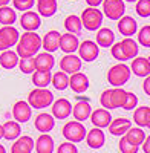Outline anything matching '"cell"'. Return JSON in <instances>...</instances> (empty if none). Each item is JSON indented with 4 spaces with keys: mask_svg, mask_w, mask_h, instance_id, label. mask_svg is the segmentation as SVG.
Returning <instances> with one entry per match:
<instances>
[{
    "mask_svg": "<svg viewBox=\"0 0 150 153\" xmlns=\"http://www.w3.org/2000/svg\"><path fill=\"white\" fill-rule=\"evenodd\" d=\"M17 20V14H16V9H12L9 6H3L0 8V23L3 26H12Z\"/></svg>",
    "mask_w": 150,
    "mask_h": 153,
    "instance_id": "8d00e7d4",
    "label": "cell"
},
{
    "mask_svg": "<svg viewBox=\"0 0 150 153\" xmlns=\"http://www.w3.org/2000/svg\"><path fill=\"white\" fill-rule=\"evenodd\" d=\"M43 45V38H40L35 32H25L20 35V40L17 43L16 52L22 58H34V55H39V51Z\"/></svg>",
    "mask_w": 150,
    "mask_h": 153,
    "instance_id": "6da1fadb",
    "label": "cell"
},
{
    "mask_svg": "<svg viewBox=\"0 0 150 153\" xmlns=\"http://www.w3.org/2000/svg\"><path fill=\"white\" fill-rule=\"evenodd\" d=\"M110 100H112V107H114V109L124 107L126 100H127V91H124L123 87L110 89Z\"/></svg>",
    "mask_w": 150,
    "mask_h": 153,
    "instance_id": "1f68e13d",
    "label": "cell"
},
{
    "mask_svg": "<svg viewBox=\"0 0 150 153\" xmlns=\"http://www.w3.org/2000/svg\"><path fill=\"white\" fill-rule=\"evenodd\" d=\"M57 153H78V149H77V146H75V144L66 141V143H63V144L58 146Z\"/></svg>",
    "mask_w": 150,
    "mask_h": 153,
    "instance_id": "f6af8a7d",
    "label": "cell"
},
{
    "mask_svg": "<svg viewBox=\"0 0 150 153\" xmlns=\"http://www.w3.org/2000/svg\"><path fill=\"white\" fill-rule=\"evenodd\" d=\"M130 71L133 72V75L141 76V78H147L150 76V63L149 58L146 57H136L132 65H130Z\"/></svg>",
    "mask_w": 150,
    "mask_h": 153,
    "instance_id": "ffe728a7",
    "label": "cell"
},
{
    "mask_svg": "<svg viewBox=\"0 0 150 153\" xmlns=\"http://www.w3.org/2000/svg\"><path fill=\"white\" fill-rule=\"evenodd\" d=\"M34 147H35L34 139L28 135H23L17 141H14V144L11 147V153H32Z\"/></svg>",
    "mask_w": 150,
    "mask_h": 153,
    "instance_id": "44dd1931",
    "label": "cell"
},
{
    "mask_svg": "<svg viewBox=\"0 0 150 153\" xmlns=\"http://www.w3.org/2000/svg\"><path fill=\"white\" fill-rule=\"evenodd\" d=\"M81 65H83V60L75 55V54H69V55H65L63 58L60 60V69L66 72L68 75H74L81 71Z\"/></svg>",
    "mask_w": 150,
    "mask_h": 153,
    "instance_id": "30bf717a",
    "label": "cell"
},
{
    "mask_svg": "<svg viewBox=\"0 0 150 153\" xmlns=\"http://www.w3.org/2000/svg\"><path fill=\"white\" fill-rule=\"evenodd\" d=\"M132 71L127 65L124 63H118V65L112 66L107 72V81L114 87H123L129 80H130Z\"/></svg>",
    "mask_w": 150,
    "mask_h": 153,
    "instance_id": "7a4b0ae2",
    "label": "cell"
},
{
    "mask_svg": "<svg viewBox=\"0 0 150 153\" xmlns=\"http://www.w3.org/2000/svg\"><path fill=\"white\" fill-rule=\"evenodd\" d=\"M86 143L91 149H101L106 143V136H104V132L103 129H97L94 127L92 130L87 132V136H86Z\"/></svg>",
    "mask_w": 150,
    "mask_h": 153,
    "instance_id": "7402d4cb",
    "label": "cell"
},
{
    "mask_svg": "<svg viewBox=\"0 0 150 153\" xmlns=\"http://www.w3.org/2000/svg\"><path fill=\"white\" fill-rule=\"evenodd\" d=\"M80 48V40L77 35L74 34H61V38H60V49L63 51L66 55L69 54H75V51H78Z\"/></svg>",
    "mask_w": 150,
    "mask_h": 153,
    "instance_id": "2e32d148",
    "label": "cell"
},
{
    "mask_svg": "<svg viewBox=\"0 0 150 153\" xmlns=\"http://www.w3.org/2000/svg\"><path fill=\"white\" fill-rule=\"evenodd\" d=\"M143 91L146 92V95L150 97V76H147V78L144 80V83H143Z\"/></svg>",
    "mask_w": 150,
    "mask_h": 153,
    "instance_id": "bcb514c9",
    "label": "cell"
},
{
    "mask_svg": "<svg viewBox=\"0 0 150 153\" xmlns=\"http://www.w3.org/2000/svg\"><path fill=\"white\" fill-rule=\"evenodd\" d=\"M135 11L140 17H150V0H138Z\"/></svg>",
    "mask_w": 150,
    "mask_h": 153,
    "instance_id": "f35d334b",
    "label": "cell"
},
{
    "mask_svg": "<svg viewBox=\"0 0 150 153\" xmlns=\"http://www.w3.org/2000/svg\"><path fill=\"white\" fill-rule=\"evenodd\" d=\"M14 3H28V2H31V0H12Z\"/></svg>",
    "mask_w": 150,
    "mask_h": 153,
    "instance_id": "f907efd6",
    "label": "cell"
},
{
    "mask_svg": "<svg viewBox=\"0 0 150 153\" xmlns=\"http://www.w3.org/2000/svg\"><path fill=\"white\" fill-rule=\"evenodd\" d=\"M34 60H35V69L37 71H49L51 72L52 68L55 66V58L49 52H40L39 55H35Z\"/></svg>",
    "mask_w": 150,
    "mask_h": 153,
    "instance_id": "cb8c5ba5",
    "label": "cell"
},
{
    "mask_svg": "<svg viewBox=\"0 0 150 153\" xmlns=\"http://www.w3.org/2000/svg\"><path fill=\"white\" fill-rule=\"evenodd\" d=\"M0 153H6V149H5L2 144H0Z\"/></svg>",
    "mask_w": 150,
    "mask_h": 153,
    "instance_id": "f5cc1de1",
    "label": "cell"
},
{
    "mask_svg": "<svg viewBox=\"0 0 150 153\" xmlns=\"http://www.w3.org/2000/svg\"><path fill=\"white\" fill-rule=\"evenodd\" d=\"M12 117L19 124L28 123L32 117V107L29 106L28 101H17L12 107Z\"/></svg>",
    "mask_w": 150,
    "mask_h": 153,
    "instance_id": "7c38bea8",
    "label": "cell"
},
{
    "mask_svg": "<svg viewBox=\"0 0 150 153\" xmlns=\"http://www.w3.org/2000/svg\"><path fill=\"white\" fill-rule=\"evenodd\" d=\"M100 103H101L103 109H106V110H112V109H114V107H112V100H110V89L103 91L101 97H100Z\"/></svg>",
    "mask_w": 150,
    "mask_h": 153,
    "instance_id": "7bdbcfd3",
    "label": "cell"
},
{
    "mask_svg": "<svg viewBox=\"0 0 150 153\" xmlns=\"http://www.w3.org/2000/svg\"><path fill=\"white\" fill-rule=\"evenodd\" d=\"M20 26L26 31V32H35L42 26V17L39 12L35 11H28L23 12L20 17Z\"/></svg>",
    "mask_w": 150,
    "mask_h": 153,
    "instance_id": "9c48e42d",
    "label": "cell"
},
{
    "mask_svg": "<svg viewBox=\"0 0 150 153\" xmlns=\"http://www.w3.org/2000/svg\"><path fill=\"white\" fill-rule=\"evenodd\" d=\"M138 106V97H136L133 92H127V100H126V104H124V110H133Z\"/></svg>",
    "mask_w": 150,
    "mask_h": 153,
    "instance_id": "ee69618b",
    "label": "cell"
},
{
    "mask_svg": "<svg viewBox=\"0 0 150 153\" xmlns=\"http://www.w3.org/2000/svg\"><path fill=\"white\" fill-rule=\"evenodd\" d=\"M147 58H149V63H150V55H149V57H147Z\"/></svg>",
    "mask_w": 150,
    "mask_h": 153,
    "instance_id": "9f6ffc18",
    "label": "cell"
},
{
    "mask_svg": "<svg viewBox=\"0 0 150 153\" xmlns=\"http://www.w3.org/2000/svg\"><path fill=\"white\" fill-rule=\"evenodd\" d=\"M118 29H120V32L126 38H130L133 34H136V31H138V23H136V20L133 17L124 16L118 22Z\"/></svg>",
    "mask_w": 150,
    "mask_h": 153,
    "instance_id": "603a6c76",
    "label": "cell"
},
{
    "mask_svg": "<svg viewBox=\"0 0 150 153\" xmlns=\"http://www.w3.org/2000/svg\"><path fill=\"white\" fill-rule=\"evenodd\" d=\"M124 2H130V3H133V2H135V3H136L138 0H124Z\"/></svg>",
    "mask_w": 150,
    "mask_h": 153,
    "instance_id": "db71d44e",
    "label": "cell"
},
{
    "mask_svg": "<svg viewBox=\"0 0 150 153\" xmlns=\"http://www.w3.org/2000/svg\"><path fill=\"white\" fill-rule=\"evenodd\" d=\"M97 45L100 48H112L115 45V34L109 28H101L97 32Z\"/></svg>",
    "mask_w": 150,
    "mask_h": 153,
    "instance_id": "484cf974",
    "label": "cell"
},
{
    "mask_svg": "<svg viewBox=\"0 0 150 153\" xmlns=\"http://www.w3.org/2000/svg\"><path fill=\"white\" fill-rule=\"evenodd\" d=\"M34 126L39 132H42V135H49V132L55 127V118L51 113H40L35 117Z\"/></svg>",
    "mask_w": 150,
    "mask_h": 153,
    "instance_id": "5bb4252c",
    "label": "cell"
},
{
    "mask_svg": "<svg viewBox=\"0 0 150 153\" xmlns=\"http://www.w3.org/2000/svg\"><path fill=\"white\" fill-rule=\"evenodd\" d=\"M65 28L69 34H74V35H78L83 29V22H81V17L75 16V14H71L65 19Z\"/></svg>",
    "mask_w": 150,
    "mask_h": 153,
    "instance_id": "d6a6232c",
    "label": "cell"
},
{
    "mask_svg": "<svg viewBox=\"0 0 150 153\" xmlns=\"http://www.w3.org/2000/svg\"><path fill=\"white\" fill-rule=\"evenodd\" d=\"M126 12L124 0H104L103 2V14L109 20H121Z\"/></svg>",
    "mask_w": 150,
    "mask_h": 153,
    "instance_id": "8992f818",
    "label": "cell"
},
{
    "mask_svg": "<svg viewBox=\"0 0 150 153\" xmlns=\"http://www.w3.org/2000/svg\"><path fill=\"white\" fill-rule=\"evenodd\" d=\"M133 121L138 124V127H147L150 121V107L143 106V107H136L133 112Z\"/></svg>",
    "mask_w": 150,
    "mask_h": 153,
    "instance_id": "836d02e7",
    "label": "cell"
},
{
    "mask_svg": "<svg viewBox=\"0 0 150 153\" xmlns=\"http://www.w3.org/2000/svg\"><path fill=\"white\" fill-rule=\"evenodd\" d=\"M32 83L37 89H46L48 84H52V74L49 71H35L32 74Z\"/></svg>",
    "mask_w": 150,
    "mask_h": 153,
    "instance_id": "f1b7e54d",
    "label": "cell"
},
{
    "mask_svg": "<svg viewBox=\"0 0 150 153\" xmlns=\"http://www.w3.org/2000/svg\"><path fill=\"white\" fill-rule=\"evenodd\" d=\"M146 132L141 129V127H132V129L126 133V139L130 143V144H133V146H136V147H140V146H143L144 144V141H146Z\"/></svg>",
    "mask_w": 150,
    "mask_h": 153,
    "instance_id": "e575fe53",
    "label": "cell"
},
{
    "mask_svg": "<svg viewBox=\"0 0 150 153\" xmlns=\"http://www.w3.org/2000/svg\"><path fill=\"white\" fill-rule=\"evenodd\" d=\"M55 144L51 135H40L35 141V152L37 153H54Z\"/></svg>",
    "mask_w": 150,
    "mask_h": 153,
    "instance_id": "83f0119b",
    "label": "cell"
},
{
    "mask_svg": "<svg viewBox=\"0 0 150 153\" xmlns=\"http://www.w3.org/2000/svg\"><path fill=\"white\" fill-rule=\"evenodd\" d=\"M121 48H123L124 55H126L127 60H135L138 57L140 46H138V42H135L133 38H124L121 42Z\"/></svg>",
    "mask_w": 150,
    "mask_h": 153,
    "instance_id": "4dcf8cb0",
    "label": "cell"
},
{
    "mask_svg": "<svg viewBox=\"0 0 150 153\" xmlns=\"http://www.w3.org/2000/svg\"><path fill=\"white\" fill-rule=\"evenodd\" d=\"M3 138L8 141H17L22 133V127L17 121H6L3 124Z\"/></svg>",
    "mask_w": 150,
    "mask_h": 153,
    "instance_id": "f546056e",
    "label": "cell"
},
{
    "mask_svg": "<svg viewBox=\"0 0 150 153\" xmlns=\"http://www.w3.org/2000/svg\"><path fill=\"white\" fill-rule=\"evenodd\" d=\"M92 106L89 103V100L87 98H81L78 100L77 103H75L74 109H72V115H74V118L75 121H78V123H83L86 120H91V115H92Z\"/></svg>",
    "mask_w": 150,
    "mask_h": 153,
    "instance_id": "8fae6325",
    "label": "cell"
},
{
    "mask_svg": "<svg viewBox=\"0 0 150 153\" xmlns=\"http://www.w3.org/2000/svg\"><path fill=\"white\" fill-rule=\"evenodd\" d=\"M63 136L68 139L69 143H81L84 141V138L87 136V130L83 123L78 121H68L63 126Z\"/></svg>",
    "mask_w": 150,
    "mask_h": 153,
    "instance_id": "5b68a950",
    "label": "cell"
},
{
    "mask_svg": "<svg viewBox=\"0 0 150 153\" xmlns=\"http://www.w3.org/2000/svg\"><path fill=\"white\" fill-rule=\"evenodd\" d=\"M138 43L144 48H150V25H146L138 31Z\"/></svg>",
    "mask_w": 150,
    "mask_h": 153,
    "instance_id": "74e56055",
    "label": "cell"
},
{
    "mask_svg": "<svg viewBox=\"0 0 150 153\" xmlns=\"http://www.w3.org/2000/svg\"><path fill=\"white\" fill-rule=\"evenodd\" d=\"M91 121L94 124V127L97 129H104V127H109L114 121L110 115V110H106V109H95L91 115Z\"/></svg>",
    "mask_w": 150,
    "mask_h": 153,
    "instance_id": "9a60e30c",
    "label": "cell"
},
{
    "mask_svg": "<svg viewBox=\"0 0 150 153\" xmlns=\"http://www.w3.org/2000/svg\"><path fill=\"white\" fill-rule=\"evenodd\" d=\"M69 87L75 94H84L89 89V78H87V75L83 72H77V74L71 75Z\"/></svg>",
    "mask_w": 150,
    "mask_h": 153,
    "instance_id": "e0dca14e",
    "label": "cell"
},
{
    "mask_svg": "<svg viewBox=\"0 0 150 153\" xmlns=\"http://www.w3.org/2000/svg\"><path fill=\"white\" fill-rule=\"evenodd\" d=\"M3 135H5V133H3V126H2V124H0V139H2V138H3Z\"/></svg>",
    "mask_w": 150,
    "mask_h": 153,
    "instance_id": "816d5d0a",
    "label": "cell"
},
{
    "mask_svg": "<svg viewBox=\"0 0 150 153\" xmlns=\"http://www.w3.org/2000/svg\"><path fill=\"white\" fill-rule=\"evenodd\" d=\"M19 68L23 74H34L35 69V60L34 58H22L19 63Z\"/></svg>",
    "mask_w": 150,
    "mask_h": 153,
    "instance_id": "ab89813d",
    "label": "cell"
},
{
    "mask_svg": "<svg viewBox=\"0 0 150 153\" xmlns=\"http://www.w3.org/2000/svg\"><path fill=\"white\" fill-rule=\"evenodd\" d=\"M60 38H61V34L58 31H55V29L45 34L43 45H42V48L45 49V52L52 54V52H55V51H58L60 49Z\"/></svg>",
    "mask_w": 150,
    "mask_h": 153,
    "instance_id": "ac0fdd59",
    "label": "cell"
},
{
    "mask_svg": "<svg viewBox=\"0 0 150 153\" xmlns=\"http://www.w3.org/2000/svg\"><path fill=\"white\" fill-rule=\"evenodd\" d=\"M100 55V46L97 45V42H92V40H84L80 43V48H78V57L86 61V63H91L94 60H97Z\"/></svg>",
    "mask_w": 150,
    "mask_h": 153,
    "instance_id": "ba28073f",
    "label": "cell"
},
{
    "mask_svg": "<svg viewBox=\"0 0 150 153\" xmlns=\"http://www.w3.org/2000/svg\"><path fill=\"white\" fill-rule=\"evenodd\" d=\"M69 81H71V76L63 71H58L52 75V86L57 89V91H65V89H68Z\"/></svg>",
    "mask_w": 150,
    "mask_h": 153,
    "instance_id": "d590c367",
    "label": "cell"
},
{
    "mask_svg": "<svg viewBox=\"0 0 150 153\" xmlns=\"http://www.w3.org/2000/svg\"><path fill=\"white\" fill-rule=\"evenodd\" d=\"M20 63V57L17 55L16 51H3L0 54V66L3 69H14L16 66H19Z\"/></svg>",
    "mask_w": 150,
    "mask_h": 153,
    "instance_id": "4316f807",
    "label": "cell"
},
{
    "mask_svg": "<svg viewBox=\"0 0 150 153\" xmlns=\"http://www.w3.org/2000/svg\"><path fill=\"white\" fill-rule=\"evenodd\" d=\"M120 150H121V153H138L140 147L130 144L127 139H126V136H123L120 139Z\"/></svg>",
    "mask_w": 150,
    "mask_h": 153,
    "instance_id": "b9f144b4",
    "label": "cell"
},
{
    "mask_svg": "<svg viewBox=\"0 0 150 153\" xmlns=\"http://www.w3.org/2000/svg\"><path fill=\"white\" fill-rule=\"evenodd\" d=\"M132 129V121L127 120V118H117L112 121V124L109 126V132L110 135L114 136H126V133Z\"/></svg>",
    "mask_w": 150,
    "mask_h": 153,
    "instance_id": "d6986e66",
    "label": "cell"
},
{
    "mask_svg": "<svg viewBox=\"0 0 150 153\" xmlns=\"http://www.w3.org/2000/svg\"><path fill=\"white\" fill-rule=\"evenodd\" d=\"M147 129H150V121H149V126H147Z\"/></svg>",
    "mask_w": 150,
    "mask_h": 153,
    "instance_id": "11a10c76",
    "label": "cell"
},
{
    "mask_svg": "<svg viewBox=\"0 0 150 153\" xmlns=\"http://www.w3.org/2000/svg\"><path fill=\"white\" fill-rule=\"evenodd\" d=\"M57 0H37V12L40 17H52L57 12Z\"/></svg>",
    "mask_w": 150,
    "mask_h": 153,
    "instance_id": "d4e9b609",
    "label": "cell"
},
{
    "mask_svg": "<svg viewBox=\"0 0 150 153\" xmlns=\"http://www.w3.org/2000/svg\"><path fill=\"white\" fill-rule=\"evenodd\" d=\"M72 104L71 101L66 98H58L54 101L52 104V117L57 120H66L69 118V115L72 113Z\"/></svg>",
    "mask_w": 150,
    "mask_h": 153,
    "instance_id": "4fadbf2b",
    "label": "cell"
},
{
    "mask_svg": "<svg viewBox=\"0 0 150 153\" xmlns=\"http://www.w3.org/2000/svg\"><path fill=\"white\" fill-rule=\"evenodd\" d=\"M104 0H86V3L89 5V8H98L100 5H103Z\"/></svg>",
    "mask_w": 150,
    "mask_h": 153,
    "instance_id": "7dc6e473",
    "label": "cell"
},
{
    "mask_svg": "<svg viewBox=\"0 0 150 153\" xmlns=\"http://www.w3.org/2000/svg\"><path fill=\"white\" fill-rule=\"evenodd\" d=\"M20 40V34L14 26L0 28V51H9L11 46H17Z\"/></svg>",
    "mask_w": 150,
    "mask_h": 153,
    "instance_id": "52a82bcc",
    "label": "cell"
},
{
    "mask_svg": "<svg viewBox=\"0 0 150 153\" xmlns=\"http://www.w3.org/2000/svg\"><path fill=\"white\" fill-rule=\"evenodd\" d=\"M28 103L32 109H45L54 104V94L49 89H34L28 95Z\"/></svg>",
    "mask_w": 150,
    "mask_h": 153,
    "instance_id": "3957f363",
    "label": "cell"
},
{
    "mask_svg": "<svg viewBox=\"0 0 150 153\" xmlns=\"http://www.w3.org/2000/svg\"><path fill=\"white\" fill-rule=\"evenodd\" d=\"M104 14L103 11H100L98 8H89L87 6L81 12V22H83V28L87 31H100L103 25Z\"/></svg>",
    "mask_w": 150,
    "mask_h": 153,
    "instance_id": "277c9868",
    "label": "cell"
},
{
    "mask_svg": "<svg viewBox=\"0 0 150 153\" xmlns=\"http://www.w3.org/2000/svg\"><path fill=\"white\" fill-rule=\"evenodd\" d=\"M143 150H144V153H150V135L146 138V141L143 144Z\"/></svg>",
    "mask_w": 150,
    "mask_h": 153,
    "instance_id": "c3c4849f",
    "label": "cell"
},
{
    "mask_svg": "<svg viewBox=\"0 0 150 153\" xmlns=\"http://www.w3.org/2000/svg\"><path fill=\"white\" fill-rule=\"evenodd\" d=\"M11 2V0H0V8H3V6H8V3Z\"/></svg>",
    "mask_w": 150,
    "mask_h": 153,
    "instance_id": "681fc988",
    "label": "cell"
},
{
    "mask_svg": "<svg viewBox=\"0 0 150 153\" xmlns=\"http://www.w3.org/2000/svg\"><path fill=\"white\" fill-rule=\"evenodd\" d=\"M110 52H112V57H114L115 60H118L120 63L127 61L126 55H124V51H123V48H121V42H118V43H115L114 46H112V48H110Z\"/></svg>",
    "mask_w": 150,
    "mask_h": 153,
    "instance_id": "60d3db41",
    "label": "cell"
}]
</instances>
